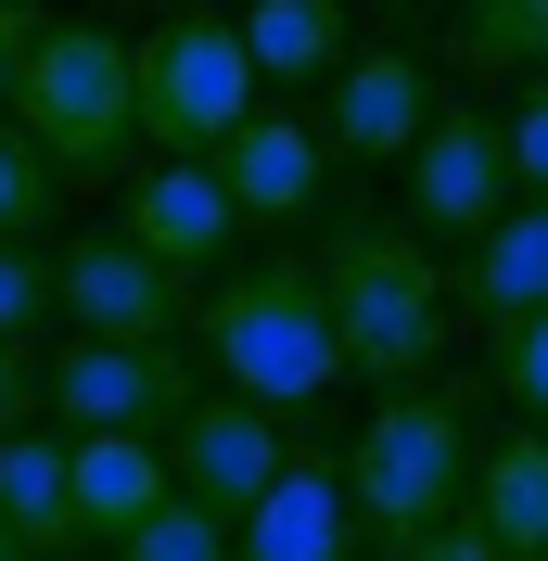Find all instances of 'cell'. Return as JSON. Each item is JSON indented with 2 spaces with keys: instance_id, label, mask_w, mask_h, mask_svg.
Masks as SVG:
<instances>
[{
  "instance_id": "cell-27",
  "label": "cell",
  "mask_w": 548,
  "mask_h": 561,
  "mask_svg": "<svg viewBox=\"0 0 548 561\" xmlns=\"http://www.w3.org/2000/svg\"><path fill=\"white\" fill-rule=\"evenodd\" d=\"M26 38H38V0H0V103H13V65H26Z\"/></svg>"
},
{
  "instance_id": "cell-12",
  "label": "cell",
  "mask_w": 548,
  "mask_h": 561,
  "mask_svg": "<svg viewBox=\"0 0 548 561\" xmlns=\"http://www.w3.org/2000/svg\"><path fill=\"white\" fill-rule=\"evenodd\" d=\"M205 167H217L242 230H307L332 205V140H319V115H242Z\"/></svg>"
},
{
  "instance_id": "cell-3",
  "label": "cell",
  "mask_w": 548,
  "mask_h": 561,
  "mask_svg": "<svg viewBox=\"0 0 548 561\" xmlns=\"http://www.w3.org/2000/svg\"><path fill=\"white\" fill-rule=\"evenodd\" d=\"M472 447H484V421H472L459 383L383 396V409L344 434V511H357V549H370V561H409L434 524H459V511H472Z\"/></svg>"
},
{
  "instance_id": "cell-18",
  "label": "cell",
  "mask_w": 548,
  "mask_h": 561,
  "mask_svg": "<svg viewBox=\"0 0 548 561\" xmlns=\"http://www.w3.org/2000/svg\"><path fill=\"white\" fill-rule=\"evenodd\" d=\"M459 307L498 332V319H523V307H548V192H523L484 243H459Z\"/></svg>"
},
{
  "instance_id": "cell-6",
  "label": "cell",
  "mask_w": 548,
  "mask_h": 561,
  "mask_svg": "<svg viewBox=\"0 0 548 561\" xmlns=\"http://www.w3.org/2000/svg\"><path fill=\"white\" fill-rule=\"evenodd\" d=\"M52 319L77 345H179L192 332V280H167L128 230H65L52 243Z\"/></svg>"
},
{
  "instance_id": "cell-29",
  "label": "cell",
  "mask_w": 548,
  "mask_h": 561,
  "mask_svg": "<svg viewBox=\"0 0 548 561\" xmlns=\"http://www.w3.org/2000/svg\"><path fill=\"white\" fill-rule=\"evenodd\" d=\"M0 561H26V549H13V524H0Z\"/></svg>"
},
{
  "instance_id": "cell-22",
  "label": "cell",
  "mask_w": 548,
  "mask_h": 561,
  "mask_svg": "<svg viewBox=\"0 0 548 561\" xmlns=\"http://www.w3.org/2000/svg\"><path fill=\"white\" fill-rule=\"evenodd\" d=\"M52 192H65V179L0 128V243H52Z\"/></svg>"
},
{
  "instance_id": "cell-25",
  "label": "cell",
  "mask_w": 548,
  "mask_h": 561,
  "mask_svg": "<svg viewBox=\"0 0 548 561\" xmlns=\"http://www.w3.org/2000/svg\"><path fill=\"white\" fill-rule=\"evenodd\" d=\"M26 421H52L38 409V345H0V434H26Z\"/></svg>"
},
{
  "instance_id": "cell-17",
  "label": "cell",
  "mask_w": 548,
  "mask_h": 561,
  "mask_svg": "<svg viewBox=\"0 0 548 561\" xmlns=\"http://www.w3.org/2000/svg\"><path fill=\"white\" fill-rule=\"evenodd\" d=\"M0 524H13V549L26 561H77L90 536H77V485H65V434H0Z\"/></svg>"
},
{
  "instance_id": "cell-9",
  "label": "cell",
  "mask_w": 548,
  "mask_h": 561,
  "mask_svg": "<svg viewBox=\"0 0 548 561\" xmlns=\"http://www.w3.org/2000/svg\"><path fill=\"white\" fill-rule=\"evenodd\" d=\"M446 115V77L421 38H357L319 90V140H332V167H409L421 128Z\"/></svg>"
},
{
  "instance_id": "cell-26",
  "label": "cell",
  "mask_w": 548,
  "mask_h": 561,
  "mask_svg": "<svg viewBox=\"0 0 548 561\" xmlns=\"http://www.w3.org/2000/svg\"><path fill=\"white\" fill-rule=\"evenodd\" d=\"M409 561H498V536H484V524H472V511H459V524H434V536H421V549H409Z\"/></svg>"
},
{
  "instance_id": "cell-2",
  "label": "cell",
  "mask_w": 548,
  "mask_h": 561,
  "mask_svg": "<svg viewBox=\"0 0 548 561\" xmlns=\"http://www.w3.org/2000/svg\"><path fill=\"white\" fill-rule=\"evenodd\" d=\"M192 345L217 357V396H255L281 421H319V396L344 383L332 357V307H319L307 255H230L192 294Z\"/></svg>"
},
{
  "instance_id": "cell-5",
  "label": "cell",
  "mask_w": 548,
  "mask_h": 561,
  "mask_svg": "<svg viewBox=\"0 0 548 561\" xmlns=\"http://www.w3.org/2000/svg\"><path fill=\"white\" fill-rule=\"evenodd\" d=\"M128 90H140V140L205 167L217 140L255 115V65H242L230 13H167L153 38H128Z\"/></svg>"
},
{
  "instance_id": "cell-19",
  "label": "cell",
  "mask_w": 548,
  "mask_h": 561,
  "mask_svg": "<svg viewBox=\"0 0 548 561\" xmlns=\"http://www.w3.org/2000/svg\"><path fill=\"white\" fill-rule=\"evenodd\" d=\"M472 77H548V0H459V38H446Z\"/></svg>"
},
{
  "instance_id": "cell-28",
  "label": "cell",
  "mask_w": 548,
  "mask_h": 561,
  "mask_svg": "<svg viewBox=\"0 0 548 561\" xmlns=\"http://www.w3.org/2000/svg\"><path fill=\"white\" fill-rule=\"evenodd\" d=\"M167 13H230V0H167Z\"/></svg>"
},
{
  "instance_id": "cell-1",
  "label": "cell",
  "mask_w": 548,
  "mask_h": 561,
  "mask_svg": "<svg viewBox=\"0 0 548 561\" xmlns=\"http://www.w3.org/2000/svg\"><path fill=\"white\" fill-rule=\"evenodd\" d=\"M307 268H319V307H332V357L370 396L446 383V357H459V268L409 217H332Z\"/></svg>"
},
{
  "instance_id": "cell-4",
  "label": "cell",
  "mask_w": 548,
  "mask_h": 561,
  "mask_svg": "<svg viewBox=\"0 0 548 561\" xmlns=\"http://www.w3.org/2000/svg\"><path fill=\"white\" fill-rule=\"evenodd\" d=\"M0 128L26 140V153L65 179V192H103V179H128V153H140L128 38L90 26V13H38L26 65H13V103H0Z\"/></svg>"
},
{
  "instance_id": "cell-8",
  "label": "cell",
  "mask_w": 548,
  "mask_h": 561,
  "mask_svg": "<svg viewBox=\"0 0 548 561\" xmlns=\"http://www.w3.org/2000/svg\"><path fill=\"white\" fill-rule=\"evenodd\" d=\"M205 396V370L179 345H52L38 357V409H52V434H167L179 409Z\"/></svg>"
},
{
  "instance_id": "cell-16",
  "label": "cell",
  "mask_w": 548,
  "mask_h": 561,
  "mask_svg": "<svg viewBox=\"0 0 548 561\" xmlns=\"http://www.w3.org/2000/svg\"><path fill=\"white\" fill-rule=\"evenodd\" d=\"M242 65L269 77V90H332V65L357 51V26H344V0H242Z\"/></svg>"
},
{
  "instance_id": "cell-15",
  "label": "cell",
  "mask_w": 548,
  "mask_h": 561,
  "mask_svg": "<svg viewBox=\"0 0 548 561\" xmlns=\"http://www.w3.org/2000/svg\"><path fill=\"white\" fill-rule=\"evenodd\" d=\"M65 485H77V536L115 549V536L167 497V447H153V434H65Z\"/></svg>"
},
{
  "instance_id": "cell-21",
  "label": "cell",
  "mask_w": 548,
  "mask_h": 561,
  "mask_svg": "<svg viewBox=\"0 0 548 561\" xmlns=\"http://www.w3.org/2000/svg\"><path fill=\"white\" fill-rule=\"evenodd\" d=\"M484 370H498V396H511V409L548 434V307L498 319V332H484Z\"/></svg>"
},
{
  "instance_id": "cell-11",
  "label": "cell",
  "mask_w": 548,
  "mask_h": 561,
  "mask_svg": "<svg viewBox=\"0 0 548 561\" xmlns=\"http://www.w3.org/2000/svg\"><path fill=\"white\" fill-rule=\"evenodd\" d=\"M115 230H128V243L153 255L167 280H192V294H205V280L242 255L230 192H217V167H192V153H153V167H128V205H115Z\"/></svg>"
},
{
  "instance_id": "cell-20",
  "label": "cell",
  "mask_w": 548,
  "mask_h": 561,
  "mask_svg": "<svg viewBox=\"0 0 548 561\" xmlns=\"http://www.w3.org/2000/svg\"><path fill=\"white\" fill-rule=\"evenodd\" d=\"M115 561H230V524H217V511H192V497L167 485L128 536H115Z\"/></svg>"
},
{
  "instance_id": "cell-13",
  "label": "cell",
  "mask_w": 548,
  "mask_h": 561,
  "mask_svg": "<svg viewBox=\"0 0 548 561\" xmlns=\"http://www.w3.org/2000/svg\"><path fill=\"white\" fill-rule=\"evenodd\" d=\"M230 561H370L357 549V511H344V447L332 434H307L281 459V485L230 524Z\"/></svg>"
},
{
  "instance_id": "cell-10",
  "label": "cell",
  "mask_w": 548,
  "mask_h": 561,
  "mask_svg": "<svg viewBox=\"0 0 548 561\" xmlns=\"http://www.w3.org/2000/svg\"><path fill=\"white\" fill-rule=\"evenodd\" d=\"M511 205H523L511 128H498L484 103H446L434 128H421V153H409V230L421 243H484Z\"/></svg>"
},
{
  "instance_id": "cell-14",
  "label": "cell",
  "mask_w": 548,
  "mask_h": 561,
  "mask_svg": "<svg viewBox=\"0 0 548 561\" xmlns=\"http://www.w3.org/2000/svg\"><path fill=\"white\" fill-rule=\"evenodd\" d=\"M472 524L498 536V561H548V434L536 421L472 447Z\"/></svg>"
},
{
  "instance_id": "cell-23",
  "label": "cell",
  "mask_w": 548,
  "mask_h": 561,
  "mask_svg": "<svg viewBox=\"0 0 548 561\" xmlns=\"http://www.w3.org/2000/svg\"><path fill=\"white\" fill-rule=\"evenodd\" d=\"M38 332H52V255L0 243V345H38Z\"/></svg>"
},
{
  "instance_id": "cell-7",
  "label": "cell",
  "mask_w": 548,
  "mask_h": 561,
  "mask_svg": "<svg viewBox=\"0 0 548 561\" xmlns=\"http://www.w3.org/2000/svg\"><path fill=\"white\" fill-rule=\"evenodd\" d=\"M307 434H319V421H281V409H255V396H217V383H205L167 434H153V447H167V485L192 497V511L242 524V511L281 485V459L307 447Z\"/></svg>"
},
{
  "instance_id": "cell-24",
  "label": "cell",
  "mask_w": 548,
  "mask_h": 561,
  "mask_svg": "<svg viewBox=\"0 0 548 561\" xmlns=\"http://www.w3.org/2000/svg\"><path fill=\"white\" fill-rule=\"evenodd\" d=\"M498 128H511V179H523V192H548V77H523V103L498 115Z\"/></svg>"
}]
</instances>
